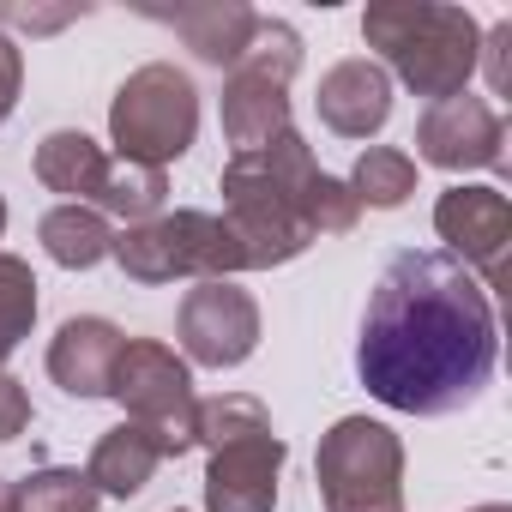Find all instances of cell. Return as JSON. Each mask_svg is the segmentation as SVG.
<instances>
[{
	"label": "cell",
	"mask_w": 512,
	"mask_h": 512,
	"mask_svg": "<svg viewBox=\"0 0 512 512\" xmlns=\"http://www.w3.org/2000/svg\"><path fill=\"white\" fill-rule=\"evenodd\" d=\"M302 67V37L284 19H260L247 55L223 79V139L235 157L266 151L278 133H290V79Z\"/></svg>",
	"instance_id": "obj_4"
},
{
	"label": "cell",
	"mask_w": 512,
	"mask_h": 512,
	"mask_svg": "<svg viewBox=\"0 0 512 512\" xmlns=\"http://www.w3.org/2000/svg\"><path fill=\"white\" fill-rule=\"evenodd\" d=\"M0 229H7V199H0Z\"/></svg>",
	"instance_id": "obj_29"
},
{
	"label": "cell",
	"mask_w": 512,
	"mask_h": 512,
	"mask_svg": "<svg viewBox=\"0 0 512 512\" xmlns=\"http://www.w3.org/2000/svg\"><path fill=\"white\" fill-rule=\"evenodd\" d=\"M19 512H97V488L85 470H37L19 482Z\"/></svg>",
	"instance_id": "obj_23"
},
{
	"label": "cell",
	"mask_w": 512,
	"mask_h": 512,
	"mask_svg": "<svg viewBox=\"0 0 512 512\" xmlns=\"http://www.w3.org/2000/svg\"><path fill=\"white\" fill-rule=\"evenodd\" d=\"M37 235H43V247H49V260L67 266V272H91L97 260H109V253H115V229H109V217L91 211V205H55V211L37 223Z\"/></svg>",
	"instance_id": "obj_17"
},
{
	"label": "cell",
	"mask_w": 512,
	"mask_h": 512,
	"mask_svg": "<svg viewBox=\"0 0 512 512\" xmlns=\"http://www.w3.org/2000/svg\"><path fill=\"white\" fill-rule=\"evenodd\" d=\"M434 229L458 266H476L488 284H500L506 241H512V205L500 187H446L434 205Z\"/></svg>",
	"instance_id": "obj_10"
},
{
	"label": "cell",
	"mask_w": 512,
	"mask_h": 512,
	"mask_svg": "<svg viewBox=\"0 0 512 512\" xmlns=\"http://www.w3.org/2000/svg\"><path fill=\"white\" fill-rule=\"evenodd\" d=\"M175 326H181V350L199 368H235L260 344V308L229 278H199V290H187Z\"/></svg>",
	"instance_id": "obj_9"
},
{
	"label": "cell",
	"mask_w": 512,
	"mask_h": 512,
	"mask_svg": "<svg viewBox=\"0 0 512 512\" xmlns=\"http://www.w3.org/2000/svg\"><path fill=\"white\" fill-rule=\"evenodd\" d=\"M25 428H31V392L13 374H0V440H19Z\"/></svg>",
	"instance_id": "obj_24"
},
{
	"label": "cell",
	"mask_w": 512,
	"mask_h": 512,
	"mask_svg": "<svg viewBox=\"0 0 512 512\" xmlns=\"http://www.w3.org/2000/svg\"><path fill=\"white\" fill-rule=\"evenodd\" d=\"M362 37L392 61V73L416 97H458L476 73L482 31L464 7H434V0H380L362 13Z\"/></svg>",
	"instance_id": "obj_3"
},
{
	"label": "cell",
	"mask_w": 512,
	"mask_h": 512,
	"mask_svg": "<svg viewBox=\"0 0 512 512\" xmlns=\"http://www.w3.org/2000/svg\"><path fill=\"white\" fill-rule=\"evenodd\" d=\"M326 512H398L404 500V446L374 416H344L314 458Z\"/></svg>",
	"instance_id": "obj_7"
},
{
	"label": "cell",
	"mask_w": 512,
	"mask_h": 512,
	"mask_svg": "<svg viewBox=\"0 0 512 512\" xmlns=\"http://www.w3.org/2000/svg\"><path fill=\"white\" fill-rule=\"evenodd\" d=\"M314 103H320V121L338 139H368L392 115V79H386V67H374V61L356 55V61H338L320 79V97Z\"/></svg>",
	"instance_id": "obj_13"
},
{
	"label": "cell",
	"mask_w": 512,
	"mask_h": 512,
	"mask_svg": "<svg viewBox=\"0 0 512 512\" xmlns=\"http://www.w3.org/2000/svg\"><path fill=\"white\" fill-rule=\"evenodd\" d=\"M109 133H115L127 163H151V169L175 163L193 145V133H199V91H193V79L181 67H169V61L139 67L115 91Z\"/></svg>",
	"instance_id": "obj_6"
},
{
	"label": "cell",
	"mask_w": 512,
	"mask_h": 512,
	"mask_svg": "<svg viewBox=\"0 0 512 512\" xmlns=\"http://www.w3.org/2000/svg\"><path fill=\"white\" fill-rule=\"evenodd\" d=\"M115 260L133 284H175V278H229L241 253L223 217L211 211H157L115 235Z\"/></svg>",
	"instance_id": "obj_5"
},
{
	"label": "cell",
	"mask_w": 512,
	"mask_h": 512,
	"mask_svg": "<svg viewBox=\"0 0 512 512\" xmlns=\"http://www.w3.org/2000/svg\"><path fill=\"white\" fill-rule=\"evenodd\" d=\"M482 49H488V85H494V97H506V91H512V67H506V49H512V25H494Z\"/></svg>",
	"instance_id": "obj_26"
},
{
	"label": "cell",
	"mask_w": 512,
	"mask_h": 512,
	"mask_svg": "<svg viewBox=\"0 0 512 512\" xmlns=\"http://www.w3.org/2000/svg\"><path fill=\"white\" fill-rule=\"evenodd\" d=\"M157 464H163V446H157L139 422H121V428H109V434L97 440V452H91L85 476H91V488H97V494L133 500V494L157 476Z\"/></svg>",
	"instance_id": "obj_16"
},
{
	"label": "cell",
	"mask_w": 512,
	"mask_h": 512,
	"mask_svg": "<svg viewBox=\"0 0 512 512\" xmlns=\"http://www.w3.org/2000/svg\"><path fill=\"white\" fill-rule=\"evenodd\" d=\"M290 446L266 428V434H247L211 452L205 470V506L211 512H272L278 506V470H284Z\"/></svg>",
	"instance_id": "obj_12"
},
{
	"label": "cell",
	"mask_w": 512,
	"mask_h": 512,
	"mask_svg": "<svg viewBox=\"0 0 512 512\" xmlns=\"http://www.w3.org/2000/svg\"><path fill=\"white\" fill-rule=\"evenodd\" d=\"M500 356V326L488 290L452 253H392L356 344L362 386L404 416L464 410Z\"/></svg>",
	"instance_id": "obj_1"
},
{
	"label": "cell",
	"mask_w": 512,
	"mask_h": 512,
	"mask_svg": "<svg viewBox=\"0 0 512 512\" xmlns=\"http://www.w3.org/2000/svg\"><path fill=\"white\" fill-rule=\"evenodd\" d=\"M476 512H512V506H476Z\"/></svg>",
	"instance_id": "obj_28"
},
{
	"label": "cell",
	"mask_w": 512,
	"mask_h": 512,
	"mask_svg": "<svg viewBox=\"0 0 512 512\" xmlns=\"http://www.w3.org/2000/svg\"><path fill=\"white\" fill-rule=\"evenodd\" d=\"M350 193H356V205L392 211V205H404V199L416 193V163H410L404 151H392V145H368V151L356 157Z\"/></svg>",
	"instance_id": "obj_20"
},
{
	"label": "cell",
	"mask_w": 512,
	"mask_h": 512,
	"mask_svg": "<svg viewBox=\"0 0 512 512\" xmlns=\"http://www.w3.org/2000/svg\"><path fill=\"white\" fill-rule=\"evenodd\" d=\"M0 512H19V488L7 476H0Z\"/></svg>",
	"instance_id": "obj_27"
},
{
	"label": "cell",
	"mask_w": 512,
	"mask_h": 512,
	"mask_svg": "<svg viewBox=\"0 0 512 512\" xmlns=\"http://www.w3.org/2000/svg\"><path fill=\"white\" fill-rule=\"evenodd\" d=\"M121 344H127V338H121L109 320H97V314L67 320V326L55 332V344H49V374H55V386L73 392V398H109Z\"/></svg>",
	"instance_id": "obj_14"
},
{
	"label": "cell",
	"mask_w": 512,
	"mask_h": 512,
	"mask_svg": "<svg viewBox=\"0 0 512 512\" xmlns=\"http://www.w3.org/2000/svg\"><path fill=\"white\" fill-rule=\"evenodd\" d=\"M272 416L260 398H241V392H223V398H205L199 416H193V446H229V440H247V434H266Z\"/></svg>",
	"instance_id": "obj_21"
},
{
	"label": "cell",
	"mask_w": 512,
	"mask_h": 512,
	"mask_svg": "<svg viewBox=\"0 0 512 512\" xmlns=\"http://www.w3.org/2000/svg\"><path fill=\"white\" fill-rule=\"evenodd\" d=\"M163 25H175V37L211 61V67H235L260 31V13L253 7H235V0H199V7H175V13H157Z\"/></svg>",
	"instance_id": "obj_15"
},
{
	"label": "cell",
	"mask_w": 512,
	"mask_h": 512,
	"mask_svg": "<svg viewBox=\"0 0 512 512\" xmlns=\"http://www.w3.org/2000/svg\"><path fill=\"white\" fill-rule=\"evenodd\" d=\"M109 398H121L127 422H139L163 458H181L193 446V416H199V398H193V374L187 362L157 344V338H127L121 356H115V380H109Z\"/></svg>",
	"instance_id": "obj_8"
},
{
	"label": "cell",
	"mask_w": 512,
	"mask_h": 512,
	"mask_svg": "<svg viewBox=\"0 0 512 512\" xmlns=\"http://www.w3.org/2000/svg\"><path fill=\"white\" fill-rule=\"evenodd\" d=\"M500 145H506L500 115H494L482 97H470V91L434 103V109L416 121V151H422L434 169H494V163L506 157Z\"/></svg>",
	"instance_id": "obj_11"
},
{
	"label": "cell",
	"mask_w": 512,
	"mask_h": 512,
	"mask_svg": "<svg viewBox=\"0 0 512 512\" xmlns=\"http://www.w3.org/2000/svg\"><path fill=\"white\" fill-rule=\"evenodd\" d=\"M103 169H109V157H103V145H97L91 133L61 127V133H49V139L37 145V181H43L49 193H67V199H97Z\"/></svg>",
	"instance_id": "obj_18"
},
{
	"label": "cell",
	"mask_w": 512,
	"mask_h": 512,
	"mask_svg": "<svg viewBox=\"0 0 512 512\" xmlns=\"http://www.w3.org/2000/svg\"><path fill=\"white\" fill-rule=\"evenodd\" d=\"M223 205H229V235L241 253V272L290 266L296 253H308L314 235H350L362 205L350 181H332L302 133H278L266 151L229 157L223 169Z\"/></svg>",
	"instance_id": "obj_2"
},
{
	"label": "cell",
	"mask_w": 512,
	"mask_h": 512,
	"mask_svg": "<svg viewBox=\"0 0 512 512\" xmlns=\"http://www.w3.org/2000/svg\"><path fill=\"white\" fill-rule=\"evenodd\" d=\"M163 193H169L163 169H151V163H127V157H109L91 211H115V217H127V223H145V217L163 211Z\"/></svg>",
	"instance_id": "obj_19"
},
{
	"label": "cell",
	"mask_w": 512,
	"mask_h": 512,
	"mask_svg": "<svg viewBox=\"0 0 512 512\" xmlns=\"http://www.w3.org/2000/svg\"><path fill=\"white\" fill-rule=\"evenodd\" d=\"M31 320H37V278L19 253H0V374H7L19 338H31Z\"/></svg>",
	"instance_id": "obj_22"
},
{
	"label": "cell",
	"mask_w": 512,
	"mask_h": 512,
	"mask_svg": "<svg viewBox=\"0 0 512 512\" xmlns=\"http://www.w3.org/2000/svg\"><path fill=\"white\" fill-rule=\"evenodd\" d=\"M19 85H25V55H19V43H7V37H0V121L13 115V103H19Z\"/></svg>",
	"instance_id": "obj_25"
}]
</instances>
